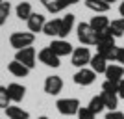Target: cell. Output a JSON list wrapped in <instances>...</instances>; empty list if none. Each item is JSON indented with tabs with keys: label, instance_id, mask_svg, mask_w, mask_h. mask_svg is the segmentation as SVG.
Instances as JSON below:
<instances>
[{
	"label": "cell",
	"instance_id": "6da1fadb",
	"mask_svg": "<svg viewBox=\"0 0 124 119\" xmlns=\"http://www.w3.org/2000/svg\"><path fill=\"white\" fill-rule=\"evenodd\" d=\"M33 41H35V34H31V32H13L9 36V45L15 48V50L31 47Z\"/></svg>",
	"mask_w": 124,
	"mask_h": 119
},
{
	"label": "cell",
	"instance_id": "7a4b0ae2",
	"mask_svg": "<svg viewBox=\"0 0 124 119\" xmlns=\"http://www.w3.org/2000/svg\"><path fill=\"white\" fill-rule=\"evenodd\" d=\"M56 108H57V112H59L61 115H78V112H80V108H82V104H80L78 99L67 97V99H57Z\"/></svg>",
	"mask_w": 124,
	"mask_h": 119
},
{
	"label": "cell",
	"instance_id": "3957f363",
	"mask_svg": "<svg viewBox=\"0 0 124 119\" xmlns=\"http://www.w3.org/2000/svg\"><path fill=\"white\" fill-rule=\"evenodd\" d=\"M76 34H78V39L82 45H96V32L91 28L89 22H80L76 26Z\"/></svg>",
	"mask_w": 124,
	"mask_h": 119
},
{
	"label": "cell",
	"instance_id": "277c9868",
	"mask_svg": "<svg viewBox=\"0 0 124 119\" xmlns=\"http://www.w3.org/2000/svg\"><path fill=\"white\" fill-rule=\"evenodd\" d=\"M91 58H93V54L89 52L87 47H76L72 50V54H70V62H72L74 67L82 69V67H87L89 65Z\"/></svg>",
	"mask_w": 124,
	"mask_h": 119
},
{
	"label": "cell",
	"instance_id": "5b68a950",
	"mask_svg": "<svg viewBox=\"0 0 124 119\" xmlns=\"http://www.w3.org/2000/svg\"><path fill=\"white\" fill-rule=\"evenodd\" d=\"M15 60L17 62H21L22 65H26V67L30 69H33L35 67V60H37V54H35V48L33 47H26V48H21V50H17L15 52Z\"/></svg>",
	"mask_w": 124,
	"mask_h": 119
},
{
	"label": "cell",
	"instance_id": "8992f818",
	"mask_svg": "<svg viewBox=\"0 0 124 119\" xmlns=\"http://www.w3.org/2000/svg\"><path fill=\"white\" fill-rule=\"evenodd\" d=\"M72 80L78 86H91V84L96 80V73L91 67H82V69H78V71L74 73Z\"/></svg>",
	"mask_w": 124,
	"mask_h": 119
},
{
	"label": "cell",
	"instance_id": "52a82bcc",
	"mask_svg": "<svg viewBox=\"0 0 124 119\" xmlns=\"http://www.w3.org/2000/svg\"><path fill=\"white\" fill-rule=\"evenodd\" d=\"M37 58H39V62H41L43 65H46V67L57 69L59 65H61V62H59V56H56V54L50 50V47L41 48V50H39V54H37Z\"/></svg>",
	"mask_w": 124,
	"mask_h": 119
},
{
	"label": "cell",
	"instance_id": "ba28073f",
	"mask_svg": "<svg viewBox=\"0 0 124 119\" xmlns=\"http://www.w3.org/2000/svg\"><path fill=\"white\" fill-rule=\"evenodd\" d=\"M50 47V50L56 54V56L63 58V56H69V54H72V45L67 41V39H54V41L48 45Z\"/></svg>",
	"mask_w": 124,
	"mask_h": 119
},
{
	"label": "cell",
	"instance_id": "9c48e42d",
	"mask_svg": "<svg viewBox=\"0 0 124 119\" xmlns=\"http://www.w3.org/2000/svg\"><path fill=\"white\" fill-rule=\"evenodd\" d=\"M61 89H63L61 76H57V74L46 76V80H45V93H48V95H59Z\"/></svg>",
	"mask_w": 124,
	"mask_h": 119
},
{
	"label": "cell",
	"instance_id": "30bf717a",
	"mask_svg": "<svg viewBox=\"0 0 124 119\" xmlns=\"http://www.w3.org/2000/svg\"><path fill=\"white\" fill-rule=\"evenodd\" d=\"M98 54H102L108 62H117V54H119V47L115 43H106V45H96Z\"/></svg>",
	"mask_w": 124,
	"mask_h": 119
},
{
	"label": "cell",
	"instance_id": "8fae6325",
	"mask_svg": "<svg viewBox=\"0 0 124 119\" xmlns=\"http://www.w3.org/2000/svg\"><path fill=\"white\" fill-rule=\"evenodd\" d=\"M104 74H106V80H111V82L119 84L124 78V67L120 63H111V65H108V69H106Z\"/></svg>",
	"mask_w": 124,
	"mask_h": 119
},
{
	"label": "cell",
	"instance_id": "7c38bea8",
	"mask_svg": "<svg viewBox=\"0 0 124 119\" xmlns=\"http://www.w3.org/2000/svg\"><path fill=\"white\" fill-rule=\"evenodd\" d=\"M6 89H8V95H9L11 102H21L22 99H24V95H26V88L22 84H17V82L8 84Z\"/></svg>",
	"mask_w": 124,
	"mask_h": 119
},
{
	"label": "cell",
	"instance_id": "4fadbf2b",
	"mask_svg": "<svg viewBox=\"0 0 124 119\" xmlns=\"http://www.w3.org/2000/svg\"><path fill=\"white\" fill-rule=\"evenodd\" d=\"M26 22H28V30H30L31 34H35V32H43L45 24H46V19H45V15H41V13H31L30 19Z\"/></svg>",
	"mask_w": 124,
	"mask_h": 119
},
{
	"label": "cell",
	"instance_id": "5bb4252c",
	"mask_svg": "<svg viewBox=\"0 0 124 119\" xmlns=\"http://www.w3.org/2000/svg\"><path fill=\"white\" fill-rule=\"evenodd\" d=\"M85 6H87V9L94 11L96 15H106L109 11L111 6L108 2H104V0H85Z\"/></svg>",
	"mask_w": 124,
	"mask_h": 119
},
{
	"label": "cell",
	"instance_id": "9a60e30c",
	"mask_svg": "<svg viewBox=\"0 0 124 119\" xmlns=\"http://www.w3.org/2000/svg\"><path fill=\"white\" fill-rule=\"evenodd\" d=\"M89 65H91V69H93L94 73H96V74H98V73H106V69H108V60H106V58L102 56V54H98V52H96V54H94L93 58H91V62H89Z\"/></svg>",
	"mask_w": 124,
	"mask_h": 119
},
{
	"label": "cell",
	"instance_id": "2e32d148",
	"mask_svg": "<svg viewBox=\"0 0 124 119\" xmlns=\"http://www.w3.org/2000/svg\"><path fill=\"white\" fill-rule=\"evenodd\" d=\"M109 19L106 15H94V17H91V21H89V24H91V28H93L96 34L98 32H104V30H108L109 28Z\"/></svg>",
	"mask_w": 124,
	"mask_h": 119
},
{
	"label": "cell",
	"instance_id": "e0dca14e",
	"mask_svg": "<svg viewBox=\"0 0 124 119\" xmlns=\"http://www.w3.org/2000/svg\"><path fill=\"white\" fill-rule=\"evenodd\" d=\"M72 28H74V15L72 13H67L65 17H61V32H59L57 39H65L72 32Z\"/></svg>",
	"mask_w": 124,
	"mask_h": 119
},
{
	"label": "cell",
	"instance_id": "ac0fdd59",
	"mask_svg": "<svg viewBox=\"0 0 124 119\" xmlns=\"http://www.w3.org/2000/svg\"><path fill=\"white\" fill-rule=\"evenodd\" d=\"M59 32H61V19L46 21L45 28H43V34H46L48 37H59Z\"/></svg>",
	"mask_w": 124,
	"mask_h": 119
},
{
	"label": "cell",
	"instance_id": "d6986e66",
	"mask_svg": "<svg viewBox=\"0 0 124 119\" xmlns=\"http://www.w3.org/2000/svg\"><path fill=\"white\" fill-rule=\"evenodd\" d=\"M8 71L13 74V76L17 78H24L30 74V69L26 67V65H22L21 62H17V60H13V62H9V65H8Z\"/></svg>",
	"mask_w": 124,
	"mask_h": 119
},
{
	"label": "cell",
	"instance_id": "ffe728a7",
	"mask_svg": "<svg viewBox=\"0 0 124 119\" xmlns=\"http://www.w3.org/2000/svg\"><path fill=\"white\" fill-rule=\"evenodd\" d=\"M39 2L45 6V9L48 13H59V11H63L67 8L65 0H39Z\"/></svg>",
	"mask_w": 124,
	"mask_h": 119
},
{
	"label": "cell",
	"instance_id": "44dd1931",
	"mask_svg": "<svg viewBox=\"0 0 124 119\" xmlns=\"http://www.w3.org/2000/svg\"><path fill=\"white\" fill-rule=\"evenodd\" d=\"M6 115L9 119H30V112H26V110H22L21 106H8V108L4 110Z\"/></svg>",
	"mask_w": 124,
	"mask_h": 119
},
{
	"label": "cell",
	"instance_id": "7402d4cb",
	"mask_svg": "<svg viewBox=\"0 0 124 119\" xmlns=\"http://www.w3.org/2000/svg\"><path fill=\"white\" fill-rule=\"evenodd\" d=\"M15 13L17 17L21 19V21H28L30 19V15L33 13V9H31V4L30 2H19L15 8Z\"/></svg>",
	"mask_w": 124,
	"mask_h": 119
},
{
	"label": "cell",
	"instance_id": "603a6c76",
	"mask_svg": "<svg viewBox=\"0 0 124 119\" xmlns=\"http://www.w3.org/2000/svg\"><path fill=\"white\" fill-rule=\"evenodd\" d=\"M100 97H102V101H104V106H106L109 112L117 110V106H119V95H115V93H106V91H102V93H100Z\"/></svg>",
	"mask_w": 124,
	"mask_h": 119
},
{
	"label": "cell",
	"instance_id": "cb8c5ba5",
	"mask_svg": "<svg viewBox=\"0 0 124 119\" xmlns=\"http://www.w3.org/2000/svg\"><path fill=\"white\" fill-rule=\"evenodd\" d=\"M109 32H111V36L113 37H122L124 36V19H115V21L109 22Z\"/></svg>",
	"mask_w": 124,
	"mask_h": 119
},
{
	"label": "cell",
	"instance_id": "d4e9b609",
	"mask_svg": "<svg viewBox=\"0 0 124 119\" xmlns=\"http://www.w3.org/2000/svg\"><path fill=\"white\" fill-rule=\"evenodd\" d=\"M87 108L93 112L94 115H98L102 110H106V106H104V101H102V97L100 95H94L91 101H89V104H87Z\"/></svg>",
	"mask_w": 124,
	"mask_h": 119
},
{
	"label": "cell",
	"instance_id": "484cf974",
	"mask_svg": "<svg viewBox=\"0 0 124 119\" xmlns=\"http://www.w3.org/2000/svg\"><path fill=\"white\" fill-rule=\"evenodd\" d=\"M106 43H115V37L111 36L109 30H104L96 34V45H106Z\"/></svg>",
	"mask_w": 124,
	"mask_h": 119
},
{
	"label": "cell",
	"instance_id": "4316f807",
	"mask_svg": "<svg viewBox=\"0 0 124 119\" xmlns=\"http://www.w3.org/2000/svg\"><path fill=\"white\" fill-rule=\"evenodd\" d=\"M9 11H11V4H9V2H2V4H0V26L8 21Z\"/></svg>",
	"mask_w": 124,
	"mask_h": 119
},
{
	"label": "cell",
	"instance_id": "83f0119b",
	"mask_svg": "<svg viewBox=\"0 0 124 119\" xmlns=\"http://www.w3.org/2000/svg\"><path fill=\"white\" fill-rule=\"evenodd\" d=\"M102 91H106V93H115V95H119V84H117V82H111V80H104V84H102Z\"/></svg>",
	"mask_w": 124,
	"mask_h": 119
},
{
	"label": "cell",
	"instance_id": "f1b7e54d",
	"mask_svg": "<svg viewBox=\"0 0 124 119\" xmlns=\"http://www.w3.org/2000/svg\"><path fill=\"white\" fill-rule=\"evenodd\" d=\"M9 104H11V99H9V95H8V89L0 88V108L6 110Z\"/></svg>",
	"mask_w": 124,
	"mask_h": 119
},
{
	"label": "cell",
	"instance_id": "f546056e",
	"mask_svg": "<svg viewBox=\"0 0 124 119\" xmlns=\"http://www.w3.org/2000/svg\"><path fill=\"white\" fill-rule=\"evenodd\" d=\"M94 117H96V115H94L87 106H82L80 112H78V119H94Z\"/></svg>",
	"mask_w": 124,
	"mask_h": 119
},
{
	"label": "cell",
	"instance_id": "4dcf8cb0",
	"mask_svg": "<svg viewBox=\"0 0 124 119\" xmlns=\"http://www.w3.org/2000/svg\"><path fill=\"white\" fill-rule=\"evenodd\" d=\"M106 119H124V114L119 112V110H113V112H108V114H106Z\"/></svg>",
	"mask_w": 124,
	"mask_h": 119
},
{
	"label": "cell",
	"instance_id": "1f68e13d",
	"mask_svg": "<svg viewBox=\"0 0 124 119\" xmlns=\"http://www.w3.org/2000/svg\"><path fill=\"white\" fill-rule=\"evenodd\" d=\"M117 62L124 67V47H119V54H117Z\"/></svg>",
	"mask_w": 124,
	"mask_h": 119
},
{
	"label": "cell",
	"instance_id": "d6a6232c",
	"mask_svg": "<svg viewBox=\"0 0 124 119\" xmlns=\"http://www.w3.org/2000/svg\"><path fill=\"white\" fill-rule=\"evenodd\" d=\"M119 97H120V99H124V78L119 82Z\"/></svg>",
	"mask_w": 124,
	"mask_h": 119
},
{
	"label": "cell",
	"instance_id": "836d02e7",
	"mask_svg": "<svg viewBox=\"0 0 124 119\" xmlns=\"http://www.w3.org/2000/svg\"><path fill=\"white\" fill-rule=\"evenodd\" d=\"M119 13H120V17L124 19V0L120 2V6H119Z\"/></svg>",
	"mask_w": 124,
	"mask_h": 119
},
{
	"label": "cell",
	"instance_id": "e575fe53",
	"mask_svg": "<svg viewBox=\"0 0 124 119\" xmlns=\"http://www.w3.org/2000/svg\"><path fill=\"white\" fill-rule=\"evenodd\" d=\"M78 2H80V0H65L67 6H74V4H78Z\"/></svg>",
	"mask_w": 124,
	"mask_h": 119
},
{
	"label": "cell",
	"instance_id": "d590c367",
	"mask_svg": "<svg viewBox=\"0 0 124 119\" xmlns=\"http://www.w3.org/2000/svg\"><path fill=\"white\" fill-rule=\"evenodd\" d=\"M104 2H108V4L111 6V4H113V2H117V0H104Z\"/></svg>",
	"mask_w": 124,
	"mask_h": 119
},
{
	"label": "cell",
	"instance_id": "8d00e7d4",
	"mask_svg": "<svg viewBox=\"0 0 124 119\" xmlns=\"http://www.w3.org/2000/svg\"><path fill=\"white\" fill-rule=\"evenodd\" d=\"M37 119H50V117H46V115H41V117H37Z\"/></svg>",
	"mask_w": 124,
	"mask_h": 119
},
{
	"label": "cell",
	"instance_id": "74e56055",
	"mask_svg": "<svg viewBox=\"0 0 124 119\" xmlns=\"http://www.w3.org/2000/svg\"><path fill=\"white\" fill-rule=\"evenodd\" d=\"M2 2H4V0H0V4H2Z\"/></svg>",
	"mask_w": 124,
	"mask_h": 119
},
{
	"label": "cell",
	"instance_id": "f35d334b",
	"mask_svg": "<svg viewBox=\"0 0 124 119\" xmlns=\"http://www.w3.org/2000/svg\"><path fill=\"white\" fill-rule=\"evenodd\" d=\"M0 88H2V86H0Z\"/></svg>",
	"mask_w": 124,
	"mask_h": 119
}]
</instances>
